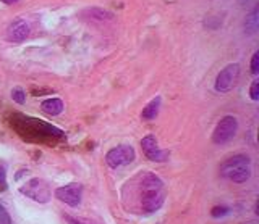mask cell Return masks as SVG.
<instances>
[{
    "mask_svg": "<svg viewBox=\"0 0 259 224\" xmlns=\"http://www.w3.org/2000/svg\"><path fill=\"white\" fill-rule=\"evenodd\" d=\"M141 147H143V152L144 155H146L151 161H165L167 158H169V153H167L165 150L159 149V144H157V139L156 136L152 134H148L146 137L141 141Z\"/></svg>",
    "mask_w": 259,
    "mask_h": 224,
    "instance_id": "ba28073f",
    "label": "cell"
},
{
    "mask_svg": "<svg viewBox=\"0 0 259 224\" xmlns=\"http://www.w3.org/2000/svg\"><path fill=\"white\" fill-rule=\"evenodd\" d=\"M249 97H251V100H254V102H257V100H259V81H254L253 84H251Z\"/></svg>",
    "mask_w": 259,
    "mask_h": 224,
    "instance_id": "2e32d148",
    "label": "cell"
},
{
    "mask_svg": "<svg viewBox=\"0 0 259 224\" xmlns=\"http://www.w3.org/2000/svg\"><path fill=\"white\" fill-rule=\"evenodd\" d=\"M41 108H42L44 113L50 115V117H57V115H60L63 111V102H62V98H58V97L47 98L42 102Z\"/></svg>",
    "mask_w": 259,
    "mask_h": 224,
    "instance_id": "30bf717a",
    "label": "cell"
},
{
    "mask_svg": "<svg viewBox=\"0 0 259 224\" xmlns=\"http://www.w3.org/2000/svg\"><path fill=\"white\" fill-rule=\"evenodd\" d=\"M238 131V121L235 117H225L222 118L217 126L214 129V133H212V142L214 144H227L230 139L235 137V134H237Z\"/></svg>",
    "mask_w": 259,
    "mask_h": 224,
    "instance_id": "277c9868",
    "label": "cell"
},
{
    "mask_svg": "<svg viewBox=\"0 0 259 224\" xmlns=\"http://www.w3.org/2000/svg\"><path fill=\"white\" fill-rule=\"evenodd\" d=\"M91 15L99 20H113V15L109 13L107 10H101V9H93L91 10Z\"/></svg>",
    "mask_w": 259,
    "mask_h": 224,
    "instance_id": "5bb4252c",
    "label": "cell"
},
{
    "mask_svg": "<svg viewBox=\"0 0 259 224\" xmlns=\"http://www.w3.org/2000/svg\"><path fill=\"white\" fill-rule=\"evenodd\" d=\"M55 197L60 200V202L67 203L68 206H78L81 203L83 187L78 182L67 184V185H63V187H58L55 190Z\"/></svg>",
    "mask_w": 259,
    "mask_h": 224,
    "instance_id": "52a82bcc",
    "label": "cell"
},
{
    "mask_svg": "<svg viewBox=\"0 0 259 224\" xmlns=\"http://www.w3.org/2000/svg\"><path fill=\"white\" fill-rule=\"evenodd\" d=\"M220 174L225 179L243 184L249 179L251 176V160L246 155H235L232 158L225 160L220 166Z\"/></svg>",
    "mask_w": 259,
    "mask_h": 224,
    "instance_id": "7a4b0ae2",
    "label": "cell"
},
{
    "mask_svg": "<svg viewBox=\"0 0 259 224\" xmlns=\"http://www.w3.org/2000/svg\"><path fill=\"white\" fill-rule=\"evenodd\" d=\"M0 224H12V218L9 211L5 210V206L0 203Z\"/></svg>",
    "mask_w": 259,
    "mask_h": 224,
    "instance_id": "9a60e30c",
    "label": "cell"
},
{
    "mask_svg": "<svg viewBox=\"0 0 259 224\" xmlns=\"http://www.w3.org/2000/svg\"><path fill=\"white\" fill-rule=\"evenodd\" d=\"M238 76H240V65L238 63L227 65L217 76L216 90L217 92H224V94H225V92H230L235 84H237Z\"/></svg>",
    "mask_w": 259,
    "mask_h": 224,
    "instance_id": "5b68a950",
    "label": "cell"
},
{
    "mask_svg": "<svg viewBox=\"0 0 259 224\" xmlns=\"http://www.w3.org/2000/svg\"><path fill=\"white\" fill-rule=\"evenodd\" d=\"M67 221H68V224H91V222H88V221H81V219L70 218V216H67Z\"/></svg>",
    "mask_w": 259,
    "mask_h": 224,
    "instance_id": "d6986e66",
    "label": "cell"
},
{
    "mask_svg": "<svg viewBox=\"0 0 259 224\" xmlns=\"http://www.w3.org/2000/svg\"><path fill=\"white\" fill-rule=\"evenodd\" d=\"M256 31H257V12L254 10L246 18V33L248 34H256Z\"/></svg>",
    "mask_w": 259,
    "mask_h": 224,
    "instance_id": "7c38bea8",
    "label": "cell"
},
{
    "mask_svg": "<svg viewBox=\"0 0 259 224\" xmlns=\"http://www.w3.org/2000/svg\"><path fill=\"white\" fill-rule=\"evenodd\" d=\"M4 4H7V5H12V4H17L18 0H2Z\"/></svg>",
    "mask_w": 259,
    "mask_h": 224,
    "instance_id": "44dd1931",
    "label": "cell"
},
{
    "mask_svg": "<svg viewBox=\"0 0 259 224\" xmlns=\"http://www.w3.org/2000/svg\"><path fill=\"white\" fill-rule=\"evenodd\" d=\"M12 98H13L17 103L23 105V103H25V100H26V95H25V92H23L21 87H15V89L12 90Z\"/></svg>",
    "mask_w": 259,
    "mask_h": 224,
    "instance_id": "4fadbf2b",
    "label": "cell"
},
{
    "mask_svg": "<svg viewBox=\"0 0 259 224\" xmlns=\"http://www.w3.org/2000/svg\"><path fill=\"white\" fill-rule=\"evenodd\" d=\"M159 108H161V97L152 98L151 102L143 108V113H141L143 120H154L159 113Z\"/></svg>",
    "mask_w": 259,
    "mask_h": 224,
    "instance_id": "8fae6325",
    "label": "cell"
},
{
    "mask_svg": "<svg viewBox=\"0 0 259 224\" xmlns=\"http://www.w3.org/2000/svg\"><path fill=\"white\" fill-rule=\"evenodd\" d=\"M135 157L136 153L132 145H118V147H113L112 150H109L105 161H107V165L110 168H118V166L132 163Z\"/></svg>",
    "mask_w": 259,
    "mask_h": 224,
    "instance_id": "8992f818",
    "label": "cell"
},
{
    "mask_svg": "<svg viewBox=\"0 0 259 224\" xmlns=\"http://www.w3.org/2000/svg\"><path fill=\"white\" fill-rule=\"evenodd\" d=\"M164 184L156 174L148 173L143 176V211L154 213L164 203Z\"/></svg>",
    "mask_w": 259,
    "mask_h": 224,
    "instance_id": "6da1fadb",
    "label": "cell"
},
{
    "mask_svg": "<svg viewBox=\"0 0 259 224\" xmlns=\"http://www.w3.org/2000/svg\"><path fill=\"white\" fill-rule=\"evenodd\" d=\"M5 168L4 166H0V185H4L5 187Z\"/></svg>",
    "mask_w": 259,
    "mask_h": 224,
    "instance_id": "ffe728a7",
    "label": "cell"
},
{
    "mask_svg": "<svg viewBox=\"0 0 259 224\" xmlns=\"http://www.w3.org/2000/svg\"><path fill=\"white\" fill-rule=\"evenodd\" d=\"M20 192L23 195L33 198L37 203H47L50 200V189L47 182H44L39 177H33L31 181H28L25 185H21Z\"/></svg>",
    "mask_w": 259,
    "mask_h": 224,
    "instance_id": "3957f363",
    "label": "cell"
},
{
    "mask_svg": "<svg viewBox=\"0 0 259 224\" xmlns=\"http://www.w3.org/2000/svg\"><path fill=\"white\" fill-rule=\"evenodd\" d=\"M251 73H253V76L259 74V53L257 52L253 55V58H251Z\"/></svg>",
    "mask_w": 259,
    "mask_h": 224,
    "instance_id": "e0dca14e",
    "label": "cell"
},
{
    "mask_svg": "<svg viewBox=\"0 0 259 224\" xmlns=\"http://www.w3.org/2000/svg\"><path fill=\"white\" fill-rule=\"evenodd\" d=\"M228 213V208L227 206H214L212 208L211 214L214 216V218H220V216H225Z\"/></svg>",
    "mask_w": 259,
    "mask_h": 224,
    "instance_id": "ac0fdd59",
    "label": "cell"
},
{
    "mask_svg": "<svg viewBox=\"0 0 259 224\" xmlns=\"http://www.w3.org/2000/svg\"><path fill=\"white\" fill-rule=\"evenodd\" d=\"M29 33H31V28H29L28 23L25 20H17L7 29V37L12 42H23L29 36Z\"/></svg>",
    "mask_w": 259,
    "mask_h": 224,
    "instance_id": "9c48e42d",
    "label": "cell"
}]
</instances>
